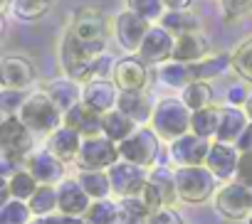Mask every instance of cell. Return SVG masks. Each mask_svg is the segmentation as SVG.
I'll return each instance as SVG.
<instances>
[{
  "mask_svg": "<svg viewBox=\"0 0 252 224\" xmlns=\"http://www.w3.org/2000/svg\"><path fill=\"white\" fill-rule=\"evenodd\" d=\"M213 141L200 138L195 133H186L181 138H176L173 143H168V153L171 160L176 163V168H190V165H205V158L210 153Z\"/></svg>",
  "mask_w": 252,
  "mask_h": 224,
  "instance_id": "12",
  "label": "cell"
},
{
  "mask_svg": "<svg viewBox=\"0 0 252 224\" xmlns=\"http://www.w3.org/2000/svg\"><path fill=\"white\" fill-rule=\"evenodd\" d=\"M119 86L111 81V79H92L84 84V94H82V101L94 108L96 114H109V111L116 108L119 103Z\"/></svg>",
  "mask_w": 252,
  "mask_h": 224,
  "instance_id": "17",
  "label": "cell"
},
{
  "mask_svg": "<svg viewBox=\"0 0 252 224\" xmlns=\"http://www.w3.org/2000/svg\"><path fill=\"white\" fill-rule=\"evenodd\" d=\"M45 94L52 99V103L62 111V116H64L69 108H74V106L82 101L84 86H79V81H77V79L60 76V79H52V81L45 86Z\"/></svg>",
  "mask_w": 252,
  "mask_h": 224,
  "instance_id": "21",
  "label": "cell"
},
{
  "mask_svg": "<svg viewBox=\"0 0 252 224\" xmlns=\"http://www.w3.org/2000/svg\"><path fill=\"white\" fill-rule=\"evenodd\" d=\"M111 81L119 91H144L149 81V69L139 57H124L111 67Z\"/></svg>",
  "mask_w": 252,
  "mask_h": 224,
  "instance_id": "15",
  "label": "cell"
},
{
  "mask_svg": "<svg viewBox=\"0 0 252 224\" xmlns=\"http://www.w3.org/2000/svg\"><path fill=\"white\" fill-rule=\"evenodd\" d=\"M190 119H193V111L181 99H161L154 106V116L149 126L158 133L161 141L173 143L176 138L190 133Z\"/></svg>",
  "mask_w": 252,
  "mask_h": 224,
  "instance_id": "2",
  "label": "cell"
},
{
  "mask_svg": "<svg viewBox=\"0 0 252 224\" xmlns=\"http://www.w3.org/2000/svg\"><path fill=\"white\" fill-rule=\"evenodd\" d=\"M101 57L99 50L79 42L72 32L64 35L62 40V47H60V59H62V69H64V76L69 79H77V81H87L89 79V72L94 67V62Z\"/></svg>",
  "mask_w": 252,
  "mask_h": 224,
  "instance_id": "5",
  "label": "cell"
},
{
  "mask_svg": "<svg viewBox=\"0 0 252 224\" xmlns=\"http://www.w3.org/2000/svg\"><path fill=\"white\" fill-rule=\"evenodd\" d=\"M67 32H72L79 42L104 52V45H106V20H104L101 10H96V8L74 10Z\"/></svg>",
  "mask_w": 252,
  "mask_h": 224,
  "instance_id": "9",
  "label": "cell"
},
{
  "mask_svg": "<svg viewBox=\"0 0 252 224\" xmlns=\"http://www.w3.org/2000/svg\"><path fill=\"white\" fill-rule=\"evenodd\" d=\"M247 99H250V96H247V91H245L242 86H232V89L227 91V101H230V106H237V108H240V106L247 103Z\"/></svg>",
  "mask_w": 252,
  "mask_h": 224,
  "instance_id": "45",
  "label": "cell"
},
{
  "mask_svg": "<svg viewBox=\"0 0 252 224\" xmlns=\"http://www.w3.org/2000/svg\"><path fill=\"white\" fill-rule=\"evenodd\" d=\"M84 224H119V202L114 199H94L89 212L84 214Z\"/></svg>",
  "mask_w": 252,
  "mask_h": 224,
  "instance_id": "37",
  "label": "cell"
},
{
  "mask_svg": "<svg viewBox=\"0 0 252 224\" xmlns=\"http://www.w3.org/2000/svg\"><path fill=\"white\" fill-rule=\"evenodd\" d=\"M50 0H13L10 10L18 20H37L47 13Z\"/></svg>",
  "mask_w": 252,
  "mask_h": 224,
  "instance_id": "39",
  "label": "cell"
},
{
  "mask_svg": "<svg viewBox=\"0 0 252 224\" xmlns=\"http://www.w3.org/2000/svg\"><path fill=\"white\" fill-rule=\"evenodd\" d=\"M62 126L77 131L82 138L104 136V128H101V114H96L94 108H89L84 101H79L74 108L67 111L64 119H62Z\"/></svg>",
  "mask_w": 252,
  "mask_h": 224,
  "instance_id": "20",
  "label": "cell"
},
{
  "mask_svg": "<svg viewBox=\"0 0 252 224\" xmlns=\"http://www.w3.org/2000/svg\"><path fill=\"white\" fill-rule=\"evenodd\" d=\"M237 163H240V150L235 143H222V141H213L210 153L205 158V165L210 168V173L222 180V182H232L235 173H237Z\"/></svg>",
  "mask_w": 252,
  "mask_h": 224,
  "instance_id": "16",
  "label": "cell"
},
{
  "mask_svg": "<svg viewBox=\"0 0 252 224\" xmlns=\"http://www.w3.org/2000/svg\"><path fill=\"white\" fill-rule=\"evenodd\" d=\"M0 81H3V89H13V91H23L35 81V67L30 59L25 57H3L0 62Z\"/></svg>",
  "mask_w": 252,
  "mask_h": 224,
  "instance_id": "19",
  "label": "cell"
},
{
  "mask_svg": "<svg viewBox=\"0 0 252 224\" xmlns=\"http://www.w3.org/2000/svg\"><path fill=\"white\" fill-rule=\"evenodd\" d=\"M109 180H111V192L119 199L126 197H141L146 185H149V170L139 168L134 163L119 160L111 170H109Z\"/></svg>",
  "mask_w": 252,
  "mask_h": 224,
  "instance_id": "10",
  "label": "cell"
},
{
  "mask_svg": "<svg viewBox=\"0 0 252 224\" xmlns=\"http://www.w3.org/2000/svg\"><path fill=\"white\" fill-rule=\"evenodd\" d=\"M220 5H222L225 20H235L245 15L247 10H252V0H220Z\"/></svg>",
  "mask_w": 252,
  "mask_h": 224,
  "instance_id": "42",
  "label": "cell"
},
{
  "mask_svg": "<svg viewBox=\"0 0 252 224\" xmlns=\"http://www.w3.org/2000/svg\"><path fill=\"white\" fill-rule=\"evenodd\" d=\"M77 180L92 199H106L111 195V180H109V173L104 170H79Z\"/></svg>",
  "mask_w": 252,
  "mask_h": 224,
  "instance_id": "30",
  "label": "cell"
},
{
  "mask_svg": "<svg viewBox=\"0 0 252 224\" xmlns=\"http://www.w3.org/2000/svg\"><path fill=\"white\" fill-rule=\"evenodd\" d=\"M119 160H121L119 143L109 141L106 136H94V138L82 141L77 168L79 170H104V173H109Z\"/></svg>",
  "mask_w": 252,
  "mask_h": 224,
  "instance_id": "8",
  "label": "cell"
},
{
  "mask_svg": "<svg viewBox=\"0 0 252 224\" xmlns=\"http://www.w3.org/2000/svg\"><path fill=\"white\" fill-rule=\"evenodd\" d=\"M126 5H129L131 13H136V15H141L149 23H156V25H158V20L166 13L163 0H126Z\"/></svg>",
  "mask_w": 252,
  "mask_h": 224,
  "instance_id": "41",
  "label": "cell"
},
{
  "mask_svg": "<svg viewBox=\"0 0 252 224\" xmlns=\"http://www.w3.org/2000/svg\"><path fill=\"white\" fill-rule=\"evenodd\" d=\"M250 126L247 111L237 108V106H222L220 108V126H218V136L215 141L222 143H237V138L245 133V128Z\"/></svg>",
  "mask_w": 252,
  "mask_h": 224,
  "instance_id": "23",
  "label": "cell"
},
{
  "mask_svg": "<svg viewBox=\"0 0 252 224\" xmlns=\"http://www.w3.org/2000/svg\"><path fill=\"white\" fill-rule=\"evenodd\" d=\"M158 143H161V138L151 126H139L124 143H119L121 160L151 170L158 158Z\"/></svg>",
  "mask_w": 252,
  "mask_h": 224,
  "instance_id": "6",
  "label": "cell"
},
{
  "mask_svg": "<svg viewBox=\"0 0 252 224\" xmlns=\"http://www.w3.org/2000/svg\"><path fill=\"white\" fill-rule=\"evenodd\" d=\"M35 136H52L62 126V111L52 103V99L42 91H32L25 96L20 111L15 114Z\"/></svg>",
  "mask_w": 252,
  "mask_h": 224,
  "instance_id": "1",
  "label": "cell"
},
{
  "mask_svg": "<svg viewBox=\"0 0 252 224\" xmlns=\"http://www.w3.org/2000/svg\"><path fill=\"white\" fill-rule=\"evenodd\" d=\"M227 67H232V57L218 54V57H205V59L190 64V74H193V81H208L213 76H220Z\"/></svg>",
  "mask_w": 252,
  "mask_h": 224,
  "instance_id": "34",
  "label": "cell"
},
{
  "mask_svg": "<svg viewBox=\"0 0 252 224\" xmlns=\"http://www.w3.org/2000/svg\"><path fill=\"white\" fill-rule=\"evenodd\" d=\"M176 190L178 199L186 204H200L218 192V177L210 173L208 165H190L176 168Z\"/></svg>",
  "mask_w": 252,
  "mask_h": 224,
  "instance_id": "3",
  "label": "cell"
},
{
  "mask_svg": "<svg viewBox=\"0 0 252 224\" xmlns=\"http://www.w3.org/2000/svg\"><path fill=\"white\" fill-rule=\"evenodd\" d=\"M193 0H163V8L166 10H188V5Z\"/></svg>",
  "mask_w": 252,
  "mask_h": 224,
  "instance_id": "48",
  "label": "cell"
},
{
  "mask_svg": "<svg viewBox=\"0 0 252 224\" xmlns=\"http://www.w3.org/2000/svg\"><path fill=\"white\" fill-rule=\"evenodd\" d=\"M5 187H8V192H10V197H13V199L30 202V199H32V195L37 192L40 182H37V180H35V175L25 168V170H15V173H13V177L5 182Z\"/></svg>",
  "mask_w": 252,
  "mask_h": 224,
  "instance_id": "32",
  "label": "cell"
},
{
  "mask_svg": "<svg viewBox=\"0 0 252 224\" xmlns=\"http://www.w3.org/2000/svg\"><path fill=\"white\" fill-rule=\"evenodd\" d=\"M158 81H163L166 86H173V89H186L190 81H193V74H190V64H181V62H166L158 67Z\"/></svg>",
  "mask_w": 252,
  "mask_h": 224,
  "instance_id": "35",
  "label": "cell"
},
{
  "mask_svg": "<svg viewBox=\"0 0 252 224\" xmlns=\"http://www.w3.org/2000/svg\"><path fill=\"white\" fill-rule=\"evenodd\" d=\"M25 168L35 175V180L40 185H60L64 180V163L57 155H52L47 148L35 150L25 160Z\"/></svg>",
  "mask_w": 252,
  "mask_h": 224,
  "instance_id": "18",
  "label": "cell"
},
{
  "mask_svg": "<svg viewBox=\"0 0 252 224\" xmlns=\"http://www.w3.org/2000/svg\"><path fill=\"white\" fill-rule=\"evenodd\" d=\"M247 224H252V214H250V219H247Z\"/></svg>",
  "mask_w": 252,
  "mask_h": 224,
  "instance_id": "50",
  "label": "cell"
},
{
  "mask_svg": "<svg viewBox=\"0 0 252 224\" xmlns=\"http://www.w3.org/2000/svg\"><path fill=\"white\" fill-rule=\"evenodd\" d=\"M82 136L67 126H60L52 136H47V150L52 155H57L64 165L67 163H77L79 158V150H82Z\"/></svg>",
  "mask_w": 252,
  "mask_h": 224,
  "instance_id": "22",
  "label": "cell"
},
{
  "mask_svg": "<svg viewBox=\"0 0 252 224\" xmlns=\"http://www.w3.org/2000/svg\"><path fill=\"white\" fill-rule=\"evenodd\" d=\"M163 30H168L173 37L188 35V32H200V18L193 10H166L163 18L158 20Z\"/></svg>",
  "mask_w": 252,
  "mask_h": 224,
  "instance_id": "27",
  "label": "cell"
},
{
  "mask_svg": "<svg viewBox=\"0 0 252 224\" xmlns=\"http://www.w3.org/2000/svg\"><path fill=\"white\" fill-rule=\"evenodd\" d=\"M32 209L23 199H8L0 207V224H32Z\"/></svg>",
  "mask_w": 252,
  "mask_h": 224,
  "instance_id": "38",
  "label": "cell"
},
{
  "mask_svg": "<svg viewBox=\"0 0 252 224\" xmlns=\"http://www.w3.org/2000/svg\"><path fill=\"white\" fill-rule=\"evenodd\" d=\"M230 57H232V69H235L245 81L252 84V37L245 40Z\"/></svg>",
  "mask_w": 252,
  "mask_h": 224,
  "instance_id": "40",
  "label": "cell"
},
{
  "mask_svg": "<svg viewBox=\"0 0 252 224\" xmlns=\"http://www.w3.org/2000/svg\"><path fill=\"white\" fill-rule=\"evenodd\" d=\"M173 47H176V37L168 30H163L161 25H154L149 30L141 50H139V59L144 64H158L161 67V64L173 59Z\"/></svg>",
  "mask_w": 252,
  "mask_h": 224,
  "instance_id": "14",
  "label": "cell"
},
{
  "mask_svg": "<svg viewBox=\"0 0 252 224\" xmlns=\"http://www.w3.org/2000/svg\"><path fill=\"white\" fill-rule=\"evenodd\" d=\"M149 185L151 190L161 197L163 207H173L178 202V190H176V170H168L166 165H154L149 170Z\"/></svg>",
  "mask_w": 252,
  "mask_h": 224,
  "instance_id": "26",
  "label": "cell"
},
{
  "mask_svg": "<svg viewBox=\"0 0 252 224\" xmlns=\"http://www.w3.org/2000/svg\"><path fill=\"white\" fill-rule=\"evenodd\" d=\"M213 202H215V209L225 219H230V222H242L245 219L247 222L250 214H252V187H247L237 180L225 182L215 192Z\"/></svg>",
  "mask_w": 252,
  "mask_h": 224,
  "instance_id": "7",
  "label": "cell"
},
{
  "mask_svg": "<svg viewBox=\"0 0 252 224\" xmlns=\"http://www.w3.org/2000/svg\"><path fill=\"white\" fill-rule=\"evenodd\" d=\"M28 204L35 217H40V219L52 217L57 212V185H40Z\"/></svg>",
  "mask_w": 252,
  "mask_h": 224,
  "instance_id": "36",
  "label": "cell"
},
{
  "mask_svg": "<svg viewBox=\"0 0 252 224\" xmlns=\"http://www.w3.org/2000/svg\"><path fill=\"white\" fill-rule=\"evenodd\" d=\"M208 57V40L200 32H188L176 37V47H173V62L181 64H195L200 59Z\"/></svg>",
  "mask_w": 252,
  "mask_h": 224,
  "instance_id": "25",
  "label": "cell"
},
{
  "mask_svg": "<svg viewBox=\"0 0 252 224\" xmlns=\"http://www.w3.org/2000/svg\"><path fill=\"white\" fill-rule=\"evenodd\" d=\"M37 224H84V219H72V217H64V214H60V217H45V219H40Z\"/></svg>",
  "mask_w": 252,
  "mask_h": 224,
  "instance_id": "47",
  "label": "cell"
},
{
  "mask_svg": "<svg viewBox=\"0 0 252 224\" xmlns=\"http://www.w3.org/2000/svg\"><path fill=\"white\" fill-rule=\"evenodd\" d=\"M181 101L193 111H203L208 106H213V89L208 81H190L183 91H181Z\"/></svg>",
  "mask_w": 252,
  "mask_h": 224,
  "instance_id": "33",
  "label": "cell"
},
{
  "mask_svg": "<svg viewBox=\"0 0 252 224\" xmlns=\"http://www.w3.org/2000/svg\"><path fill=\"white\" fill-rule=\"evenodd\" d=\"M151 27L154 25L146 18H141L131 10H124L114 18V37L126 52H139Z\"/></svg>",
  "mask_w": 252,
  "mask_h": 224,
  "instance_id": "11",
  "label": "cell"
},
{
  "mask_svg": "<svg viewBox=\"0 0 252 224\" xmlns=\"http://www.w3.org/2000/svg\"><path fill=\"white\" fill-rule=\"evenodd\" d=\"M149 224H186V222H183V217L178 214L176 207H161V209L151 212Z\"/></svg>",
  "mask_w": 252,
  "mask_h": 224,
  "instance_id": "43",
  "label": "cell"
},
{
  "mask_svg": "<svg viewBox=\"0 0 252 224\" xmlns=\"http://www.w3.org/2000/svg\"><path fill=\"white\" fill-rule=\"evenodd\" d=\"M101 128H104V136H106L109 141L124 143L126 138H129V136L139 128V124L131 121L126 114H121L119 108H114V111H109V114L101 116Z\"/></svg>",
  "mask_w": 252,
  "mask_h": 224,
  "instance_id": "28",
  "label": "cell"
},
{
  "mask_svg": "<svg viewBox=\"0 0 252 224\" xmlns=\"http://www.w3.org/2000/svg\"><path fill=\"white\" fill-rule=\"evenodd\" d=\"M235 180L252 187V153H240V163H237V173Z\"/></svg>",
  "mask_w": 252,
  "mask_h": 224,
  "instance_id": "44",
  "label": "cell"
},
{
  "mask_svg": "<svg viewBox=\"0 0 252 224\" xmlns=\"http://www.w3.org/2000/svg\"><path fill=\"white\" fill-rule=\"evenodd\" d=\"M235 146H237V150H240V153H252V124L245 128V133L237 138V143H235Z\"/></svg>",
  "mask_w": 252,
  "mask_h": 224,
  "instance_id": "46",
  "label": "cell"
},
{
  "mask_svg": "<svg viewBox=\"0 0 252 224\" xmlns=\"http://www.w3.org/2000/svg\"><path fill=\"white\" fill-rule=\"evenodd\" d=\"M92 202L94 199L87 195V190L79 185L77 177H64L57 185V209H60V214L72 217V219H84Z\"/></svg>",
  "mask_w": 252,
  "mask_h": 224,
  "instance_id": "13",
  "label": "cell"
},
{
  "mask_svg": "<svg viewBox=\"0 0 252 224\" xmlns=\"http://www.w3.org/2000/svg\"><path fill=\"white\" fill-rule=\"evenodd\" d=\"M116 108L129 116L131 121H136L139 126L151 124V116H154V106L144 91H121Z\"/></svg>",
  "mask_w": 252,
  "mask_h": 224,
  "instance_id": "24",
  "label": "cell"
},
{
  "mask_svg": "<svg viewBox=\"0 0 252 224\" xmlns=\"http://www.w3.org/2000/svg\"><path fill=\"white\" fill-rule=\"evenodd\" d=\"M0 150L5 163H23L35 153V133L18 119L5 116L0 126Z\"/></svg>",
  "mask_w": 252,
  "mask_h": 224,
  "instance_id": "4",
  "label": "cell"
},
{
  "mask_svg": "<svg viewBox=\"0 0 252 224\" xmlns=\"http://www.w3.org/2000/svg\"><path fill=\"white\" fill-rule=\"evenodd\" d=\"M218 126H220V108L218 106H208L203 111H195L190 119V133L208 138V141H215Z\"/></svg>",
  "mask_w": 252,
  "mask_h": 224,
  "instance_id": "29",
  "label": "cell"
},
{
  "mask_svg": "<svg viewBox=\"0 0 252 224\" xmlns=\"http://www.w3.org/2000/svg\"><path fill=\"white\" fill-rule=\"evenodd\" d=\"M245 111H247V119H250V124H252V94H250V99H247V103H245Z\"/></svg>",
  "mask_w": 252,
  "mask_h": 224,
  "instance_id": "49",
  "label": "cell"
},
{
  "mask_svg": "<svg viewBox=\"0 0 252 224\" xmlns=\"http://www.w3.org/2000/svg\"><path fill=\"white\" fill-rule=\"evenodd\" d=\"M151 209L141 197L119 199V224H149Z\"/></svg>",
  "mask_w": 252,
  "mask_h": 224,
  "instance_id": "31",
  "label": "cell"
}]
</instances>
